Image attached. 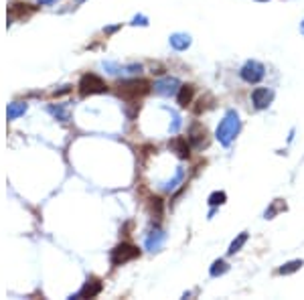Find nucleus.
<instances>
[{
  "label": "nucleus",
  "instance_id": "obj_1",
  "mask_svg": "<svg viewBox=\"0 0 304 300\" xmlns=\"http://www.w3.org/2000/svg\"><path fill=\"white\" fill-rule=\"evenodd\" d=\"M240 128H241V122H240V116L235 110H229L227 114L223 116L221 124L217 126V140L223 144V146H229L235 136L240 134Z\"/></svg>",
  "mask_w": 304,
  "mask_h": 300
},
{
  "label": "nucleus",
  "instance_id": "obj_2",
  "mask_svg": "<svg viewBox=\"0 0 304 300\" xmlns=\"http://www.w3.org/2000/svg\"><path fill=\"white\" fill-rule=\"evenodd\" d=\"M148 83L146 82H138V79H126V82H120L118 83V94L122 98H126V100H138L142 98L146 91H148Z\"/></svg>",
  "mask_w": 304,
  "mask_h": 300
},
{
  "label": "nucleus",
  "instance_id": "obj_3",
  "mask_svg": "<svg viewBox=\"0 0 304 300\" xmlns=\"http://www.w3.org/2000/svg\"><path fill=\"white\" fill-rule=\"evenodd\" d=\"M108 85L104 83V79H99L94 73H87L81 77L80 82V94L81 96H94V94H106Z\"/></svg>",
  "mask_w": 304,
  "mask_h": 300
},
{
  "label": "nucleus",
  "instance_id": "obj_4",
  "mask_svg": "<svg viewBox=\"0 0 304 300\" xmlns=\"http://www.w3.org/2000/svg\"><path fill=\"white\" fill-rule=\"evenodd\" d=\"M240 75H241L243 82H247V83H260L264 79V75H266V67L260 61H254V59L245 61L243 67L240 69Z\"/></svg>",
  "mask_w": 304,
  "mask_h": 300
},
{
  "label": "nucleus",
  "instance_id": "obj_5",
  "mask_svg": "<svg viewBox=\"0 0 304 300\" xmlns=\"http://www.w3.org/2000/svg\"><path fill=\"white\" fill-rule=\"evenodd\" d=\"M138 256H140V250L138 248H134L130 244H120V246H116L114 250H112L110 260H112L114 266H122V264H126V262L138 258Z\"/></svg>",
  "mask_w": 304,
  "mask_h": 300
},
{
  "label": "nucleus",
  "instance_id": "obj_6",
  "mask_svg": "<svg viewBox=\"0 0 304 300\" xmlns=\"http://www.w3.org/2000/svg\"><path fill=\"white\" fill-rule=\"evenodd\" d=\"M178 89H181V82H178L176 77H171V75L154 82V91L159 96H175V94H178Z\"/></svg>",
  "mask_w": 304,
  "mask_h": 300
},
{
  "label": "nucleus",
  "instance_id": "obj_7",
  "mask_svg": "<svg viewBox=\"0 0 304 300\" xmlns=\"http://www.w3.org/2000/svg\"><path fill=\"white\" fill-rule=\"evenodd\" d=\"M274 100V91L270 87H256L252 91V101L257 110H266Z\"/></svg>",
  "mask_w": 304,
  "mask_h": 300
},
{
  "label": "nucleus",
  "instance_id": "obj_8",
  "mask_svg": "<svg viewBox=\"0 0 304 300\" xmlns=\"http://www.w3.org/2000/svg\"><path fill=\"white\" fill-rule=\"evenodd\" d=\"M205 136H207V130L203 128L201 124H193V126H191V132H189V138H187V140H189L191 146L203 148V146H205V142H207V140H205Z\"/></svg>",
  "mask_w": 304,
  "mask_h": 300
},
{
  "label": "nucleus",
  "instance_id": "obj_9",
  "mask_svg": "<svg viewBox=\"0 0 304 300\" xmlns=\"http://www.w3.org/2000/svg\"><path fill=\"white\" fill-rule=\"evenodd\" d=\"M164 232H160V229H152V232L148 233V237H146V241H144V246H146V250H150V251H159L160 248H162V244H164Z\"/></svg>",
  "mask_w": 304,
  "mask_h": 300
},
{
  "label": "nucleus",
  "instance_id": "obj_10",
  "mask_svg": "<svg viewBox=\"0 0 304 300\" xmlns=\"http://www.w3.org/2000/svg\"><path fill=\"white\" fill-rule=\"evenodd\" d=\"M101 292V282L99 280H87V284L77 292L75 298H94Z\"/></svg>",
  "mask_w": 304,
  "mask_h": 300
},
{
  "label": "nucleus",
  "instance_id": "obj_11",
  "mask_svg": "<svg viewBox=\"0 0 304 300\" xmlns=\"http://www.w3.org/2000/svg\"><path fill=\"white\" fill-rule=\"evenodd\" d=\"M171 47L175 51H187L191 47V37L187 33H175L171 34Z\"/></svg>",
  "mask_w": 304,
  "mask_h": 300
},
{
  "label": "nucleus",
  "instance_id": "obj_12",
  "mask_svg": "<svg viewBox=\"0 0 304 300\" xmlns=\"http://www.w3.org/2000/svg\"><path fill=\"white\" fill-rule=\"evenodd\" d=\"M193 94H195V87L193 85H181V89H178V94H176L178 106L187 108L189 103H191V100H193Z\"/></svg>",
  "mask_w": 304,
  "mask_h": 300
},
{
  "label": "nucleus",
  "instance_id": "obj_13",
  "mask_svg": "<svg viewBox=\"0 0 304 300\" xmlns=\"http://www.w3.org/2000/svg\"><path fill=\"white\" fill-rule=\"evenodd\" d=\"M25 112H27V103L15 101V103H8L6 116H8V120H16V118H20V116H25Z\"/></svg>",
  "mask_w": 304,
  "mask_h": 300
},
{
  "label": "nucleus",
  "instance_id": "obj_14",
  "mask_svg": "<svg viewBox=\"0 0 304 300\" xmlns=\"http://www.w3.org/2000/svg\"><path fill=\"white\" fill-rule=\"evenodd\" d=\"M171 148H173L181 158H187V156H189V144H187L185 138H176V140H173V142H171Z\"/></svg>",
  "mask_w": 304,
  "mask_h": 300
},
{
  "label": "nucleus",
  "instance_id": "obj_15",
  "mask_svg": "<svg viewBox=\"0 0 304 300\" xmlns=\"http://www.w3.org/2000/svg\"><path fill=\"white\" fill-rule=\"evenodd\" d=\"M183 177H185V168H183V167H178L176 172H175V177H173L171 181H168V183H164V187H162V189H164V191H175V189H176V184L183 181Z\"/></svg>",
  "mask_w": 304,
  "mask_h": 300
},
{
  "label": "nucleus",
  "instance_id": "obj_16",
  "mask_svg": "<svg viewBox=\"0 0 304 300\" xmlns=\"http://www.w3.org/2000/svg\"><path fill=\"white\" fill-rule=\"evenodd\" d=\"M304 266V262L302 260H292V262H288V264H284L282 268H280L278 272L282 274V276H288V274H294L296 270H300Z\"/></svg>",
  "mask_w": 304,
  "mask_h": 300
},
{
  "label": "nucleus",
  "instance_id": "obj_17",
  "mask_svg": "<svg viewBox=\"0 0 304 300\" xmlns=\"http://www.w3.org/2000/svg\"><path fill=\"white\" fill-rule=\"evenodd\" d=\"M227 270H229L227 262H223V260H215V262H213V266H211V270H209V274L213 276V278H217V276L225 274Z\"/></svg>",
  "mask_w": 304,
  "mask_h": 300
},
{
  "label": "nucleus",
  "instance_id": "obj_18",
  "mask_svg": "<svg viewBox=\"0 0 304 300\" xmlns=\"http://www.w3.org/2000/svg\"><path fill=\"white\" fill-rule=\"evenodd\" d=\"M245 241H247V232H241L238 237H235L233 241H231V246H229V253H235V251H240L241 248H243V244H245Z\"/></svg>",
  "mask_w": 304,
  "mask_h": 300
},
{
  "label": "nucleus",
  "instance_id": "obj_19",
  "mask_svg": "<svg viewBox=\"0 0 304 300\" xmlns=\"http://www.w3.org/2000/svg\"><path fill=\"white\" fill-rule=\"evenodd\" d=\"M225 199H227V195H225L223 191H215V193H211V195H209V205H211V207L223 205Z\"/></svg>",
  "mask_w": 304,
  "mask_h": 300
},
{
  "label": "nucleus",
  "instance_id": "obj_20",
  "mask_svg": "<svg viewBox=\"0 0 304 300\" xmlns=\"http://www.w3.org/2000/svg\"><path fill=\"white\" fill-rule=\"evenodd\" d=\"M282 209H286V205H284L282 201H276V203H274V205H272V207H270V209L266 211V219H272V217H274L278 211H282Z\"/></svg>",
  "mask_w": 304,
  "mask_h": 300
},
{
  "label": "nucleus",
  "instance_id": "obj_21",
  "mask_svg": "<svg viewBox=\"0 0 304 300\" xmlns=\"http://www.w3.org/2000/svg\"><path fill=\"white\" fill-rule=\"evenodd\" d=\"M49 112L53 114V116H57L59 120H63V122L67 120V112H65V108H63V106H57V108L51 106V108H49Z\"/></svg>",
  "mask_w": 304,
  "mask_h": 300
},
{
  "label": "nucleus",
  "instance_id": "obj_22",
  "mask_svg": "<svg viewBox=\"0 0 304 300\" xmlns=\"http://www.w3.org/2000/svg\"><path fill=\"white\" fill-rule=\"evenodd\" d=\"M178 128H181V118H178L176 114H173V126H171V134H175Z\"/></svg>",
  "mask_w": 304,
  "mask_h": 300
},
{
  "label": "nucleus",
  "instance_id": "obj_23",
  "mask_svg": "<svg viewBox=\"0 0 304 300\" xmlns=\"http://www.w3.org/2000/svg\"><path fill=\"white\" fill-rule=\"evenodd\" d=\"M132 25H142V27H144V25H148V22H146V17L140 15V17H134V22H132Z\"/></svg>",
  "mask_w": 304,
  "mask_h": 300
},
{
  "label": "nucleus",
  "instance_id": "obj_24",
  "mask_svg": "<svg viewBox=\"0 0 304 300\" xmlns=\"http://www.w3.org/2000/svg\"><path fill=\"white\" fill-rule=\"evenodd\" d=\"M51 2H55V0H39V4H51Z\"/></svg>",
  "mask_w": 304,
  "mask_h": 300
},
{
  "label": "nucleus",
  "instance_id": "obj_25",
  "mask_svg": "<svg viewBox=\"0 0 304 300\" xmlns=\"http://www.w3.org/2000/svg\"><path fill=\"white\" fill-rule=\"evenodd\" d=\"M300 33H302V34H304V20H302V22H300Z\"/></svg>",
  "mask_w": 304,
  "mask_h": 300
},
{
  "label": "nucleus",
  "instance_id": "obj_26",
  "mask_svg": "<svg viewBox=\"0 0 304 300\" xmlns=\"http://www.w3.org/2000/svg\"><path fill=\"white\" fill-rule=\"evenodd\" d=\"M81 2H83V0H75V4H73V6H77V4H81Z\"/></svg>",
  "mask_w": 304,
  "mask_h": 300
},
{
  "label": "nucleus",
  "instance_id": "obj_27",
  "mask_svg": "<svg viewBox=\"0 0 304 300\" xmlns=\"http://www.w3.org/2000/svg\"><path fill=\"white\" fill-rule=\"evenodd\" d=\"M257 2H266V0H257Z\"/></svg>",
  "mask_w": 304,
  "mask_h": 300
}]
</instances>
